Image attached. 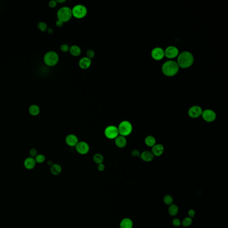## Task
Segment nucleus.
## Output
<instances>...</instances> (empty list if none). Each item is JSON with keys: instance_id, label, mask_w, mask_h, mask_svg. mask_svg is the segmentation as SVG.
Segmentation results:
<instances>
[{"instance_id": "1", "label": "nucleus", "mask_w": 228, "mask_h": 228, "mask_svg": "<svg viewBox=\"0 0 228 228\" xmlns=\"http://www.w3.org/2000/svg\"><path fill=\"white\" fill-rule=\"evenodd\" d=\"M193 62V56L189 51L182 52L177 58V64L181 68H188L192 65Z\"/></svg>"}, {"instance_id": "2", "label": "nucleus", "mask_w": 228, "mask_h": 228, "mask_svg": "<svg viewBox=\"0 0 228 228\" xmlns=\"http://www.w3.org/2000/svg\"><path fill=\"white\" fill-rule=\"evenodd\" d=\"M179 66L175 61L168 60L163 64L162 71L165 75L168 77L174 76L179 71Z\"/></svg>"}, {"instance_id": "3", "label": "nucleus", "mask_w": 228, "mask_h": 228, "mask_svg": "<svg viewBox=\"0 0 228 228\" xmlns=\"http://www.w3.org/2000/svg\"><path fill=\"white\" fill-rule=\"evenodd\" d=\"M59 57L56 52L53 50L48 51L44 55L43 61L44 63L48 66L52 67L58 63Z\"/></svg>"}, {"instance_id": "4", "label": "nucleus", "mask_w": 228, "mask_h": 228, "mask_svg": "<svg viewBox=\"0 0 228 228\" xmlns=\"http://www.w3.org/2000/svg\"><path fill=\"white\" fill-rule=\"evenodd\" d=\"M57 16L58 20L61 21L63 23L68 22L73 16L72 9L67 6L61 7L58 11Z\"/></svg>"}, {"instance_id": "5", "label": "nucleus", "mask_w": 228, "mask_h": 228, "mask_svg": "<svg viewBox=\"0 0 228 228\" xmlns=\"http://www.w3.org/2000/svg\"><path fill=\"white\" fill-rule=\"evenodd\" d=\"M72 16L77 19L83 18L87 14V8L83 4H78L74 6L72 9Z\"/></svg>"}, {"instance_id": "6", "label": "nucleus", "mask_w": 228, "mask_h": 228, "mask_svg": "<svg viewBox=\"0 0 228 228\" xmlns=\"http://www.w3.org/2000/svg\"><path fill=\"white\" fill-rule=\"evenodd\" d=\"M118 129L119 135L124 137H127L130 135L132 132V124L128 121H122L119 124Z\"/></svg>"}, {"instance_id": "7", "label": "nucleus", "mask_w": 228, "mask_h": 228, "mask_svg": "<svg viewBox=\"0 0 228 228\" xmlns=\"http://www.w3.org/2000/svg\"><path fill=\"white\" fill-rule=\"evenodd\" d=\"M104 134L109 139H115L119 135L118 128L114 125H110L105 128Z\"/></svg>"}, {"instance_id": "8", "label": "nucleus", "mask_w": 228, "mask_h": 228, "mask_svg": "<svg viewBox=\"0 0 228 228\" xmlns=\"http://www.w3.org/2000/svg\"><path fill=\"white\" fill-rule=\"evenodd\" d=\"M203 119L207 122H212L216 119V114L213 111L207 109L203 111L201 114Z\"/></svg>"}, {"instance_id": "9", "label": "nucleus", "mask_w": 228, "mask_h": 228, "mask_svg": "<svg viewBox=\"0 0 228 228\" xmlns=\"http://www.w3.org/2000/svg\"><path fill=\"white\" fill-rule=\"evenodd\" d=\"M75 147L77 152L81 155H85L87 154L90 150L89 145L84 141H80L78 142Z\"/></svg>"}, {"instance_id": "10", "label": "nucleus", "mask_w": 228, "mask_h": 228, "mask_svg": "<svg viewBox=\"0 0 228 228\" xmlns=\"http://www.w3.org/2000/svg\"><path fill=\"white\" fill-rule=\"evenodd\" d=\"M179 55V50L176 47L169 46L165 51V56L168 58H173Z\"/></svg>"}, {"instance_id": "11", "label": "nucleus", "mask_w": 228, "mask_h": 228, "mask_svg": "<svg viewBox=\"0 0 228 228\" xmlns=\"http://www.w3.org/2000/svg\"><path fill=\"white\" fill-rule=\"evenodd\" d=\"M203 110L201 107L198 106H194L189 109L188 114L192 118H197L201 116Z\"/></svg>"}, {"instance_id": "12", "label": "nucleus", "mask_w": 228, "mask_h": 228, "mask_svg": "<svg viewBox=\"0 0 228 228\" xmlns=\"http://www.w3.org/2000/svg\"><path fill=\"white\" fill-rule=\"evenodd\" d=\"M151 55L152 58L155 60H161L165 56V51L161 48H155L152 49Z\"/></svg>"}, {"instance_id": "13", "label": "nucleus", "mask_w": 228, "mask_h": 228, "mask_svg": "<svg viewBox=\"0 0 228 228\" xmlns=\"http://www.w3.org/2000/svg\"><path fill=\"white\" fill-rule=\"evenodd\" d=\"M36 164L35 158L30 156L26 158L23 163L24 167L29 170L34 169L35 167Z\"/></svg>"}, {"instance_id": "14", "label": "nucleus", "mask_w": 228, "mask_h": 228, "mask_svg": "<svg viewBox=\"0 0 228 228\" xmlns=\"http://www.w3.org/2000/svg\"><path fill=\"white\" fill-rule=\"evenodd\" d=\"M66 143L70 147H75L78 141V138L74 134H69L66 138Z\"/></svg>"}, {"instance_id": "15", "label": "nucleus", "mask_w": 228, "mask_h": 228, "mask_svg": "<svg viewBox=\"0 0 228 228\" xmlns=\"http://www.w3.org/2000/svg\"><path fill=\"white\" fill-rule=\"evenodd\" d=\"M91 65V60L86 57L82 58L79 60L78 65L83 70L88 69Z\"/></svg>"}, {"instance_id": "16", "label": "nucleus", "mask_w": 228, "mask_h": 228, "mask_svg": "<svg viewBox=\"0 0 228 228\" xmlns=\"http://www.w3.org/2000/svg\"><path fill=\"white\" fill-rule=\"evenodd\" d=\"M114 142H115V145L117 146V147L122 148L125 147L127 145V140L125 137L119 135L115 139Z\"/></svg>"}, {"instance_id": "17", "label": "nucleus", "mask_w": 228, "mask_h": 228, "mask_svg": "<svg viewBox=\"0 0 228 228\" xmlns=\"http://www.w3.org/2000/svg\"><path fill=\"white\" fill-rule=\"evenodd\" d=\"M152 152L154 156H159L164 152V147L161 144H158L152 147Z\"/></svg>"}, {"instance_id": "18", "label": "nucleus", "mask_w": 228, "mask_h": 228, "mask_svg": "<svg viewBox=\"0 0 228 228\" xmlns=\"http://www.w3.org/2000/svg\"><path fill=\"white\" fill-rule=\"evenodd\" d=\"M154 155L150 151H145L140 154V158L145 162H151L154 159Z\"/></svg>"}, {"instance_id": "19", "label": "nucleus", "mask_w": 228, "mask_h": 228, "mask_svg": "<svg viewBox=\"0 0 228 228\" xmlns=\"http://www.w3.org/2000/svg\"><path fill=\"white\" fill-rule=\"evenodd\" d=\"M69 52L73 56L77 57L81 55L82 50L79 46L77 45H72L70 47Z\"/></svg>"}, {"instance_id": "20", "label": "nucleus", "mask_w": 228, "mask_h": 228, "mask_svg": "<svg viewBox=\"0 0 228 228\" xmlns=\"http://www.w3.org/2000/svg\"><path fill=\"white\" fill-rule=\"evenodd\" d=\"M50 170L52 174L55 176H58L61 173L62 168L59 164H53V165L50 166Z\"/></svg>"}, {"instance_id": "21", "label": "nucleus", "mask_w": 228, "mask_h": 228, "mask_svg": "<svg viewBox=\"0 0 228 228\" xmlns=\"http://www.w3.org/2000/svg\"><path fill=\"white\" fill-rule=\"evenodd\" d=\"M28 111L30 114L32 116H37L40 113V108L38 105L36 104L30 105Z\"/></svg>"}, {"instance_id": "22", "label": "nucleus", "mask_w": 228, "mask_h": 228, "mask_svg": "<svg viewBox=\"0 0 228 228\" xmlns=\"http://www.w3.org/2000/svg\"><path fill=\"white\" fill-rule=\"evenodd\" d=\"M120 228H132L133 223L132 221L129 218H124L120 223Z\"/></svg>"}, {"instance_id": "23", "label": "nucleus", "mask_w": 228, "mask_h": 228, "mask_svg": "<svg viewBox=\"0 0 228 228\" xmlns=\"http://www.w3.org/2000/svg\"><path fill=\"white\" fill-rule=\"evenodd\" d=\"M145 143L148 146L152 147L156 145V139L152 136H148L145 139Z\"/></svg>"}, {"instance_id": "24", "label": "nucleus", "mask_w": 228, "mask_h": 228, "mask_svg": "<svg viewBox=\"0 0 228 228\" xmlns=\"http://www.w3.org/2000/svg\"><path fill=\"white\" fill-rule=\"evenodd\" d=\"M93 159L94 163L99 165V164L103 163V160H104V158L101 154L97 153V154H95V155H94Z\"/></svg>"}, {"instance_id": "25", "label": "nucleus", "mask_w": 228, "mask_h": 228, "mask_svg": "<svg viewBox=\"0 0 228 228\" xmlns=\"http://www.w3.org/2000/svg\"><path fill=\"white\" fill-rule=\"evenodd\" d=\"M168 212L171 216H175L178 212V207L175 204H172L169 207Z\"/></svg>"}, {"instance_id": "26", "label": "nucleus", "mask_w": 228, "mask_h": 228, "mask_svg": "<svg viewBox=\"0 0 228 228\" xmlns=\"http://www.w3.org/2000/svg\"><path fill=\"white\" fill-rule=\"evenodd\" d=\"M36 162L38 164H42L45 162L46 157L43 154H38L37 156L35 158Z\"/></svg>"}, {"instance_id": "27", "label": "nucleus", "mask_w": 228, "mask_h": 228, "mask_svg": "<svg viewBox=\"0 0 228 228\" xmlns=\"http://www.w3.org/2000/svg\"><path fill=\"white\" fill-rule=\"evenodd\" d=\"M38 28L41 32H45L47 30L48 27L45 22L40 21L38 24Z\"/></svg>"}, {"instance_id": "28", "label": "nucleus", "mask_w": 228, "mask_h": 228, "mask_svg": "<svg viewBox=\"0 0 228 228\" xmlns=\"http://www.w3.org/2000/svg\"><path fill=\"white\" fill-rule=\"evenodd\" d=\"M164 202L167 205L171 204L173 203V199L172 196L169 195H167L164 197Z\"/></svg>"}, {"instance_id": "29", "label": "nucleus", "mask_w": 228, "mask_h": 228, "mask_svg": "<svg viewBox=\"0 0 228 228\" xmlns=\"http://www.w3.org/2000/svg\"><path fill=\"white\" fill-rule=\"evenodd\" d=\"M192 223V219L190 218H186L183 221L182 225L184 227H189Z\"/></svg>"}, {"instance_id": "30", "label": "nucleus", "mask_w": 228, "mask_h": 228, "mask_svg": "<svg viewBox=\"0 0 228 228\" xmlns=\"http://www.w3.org/2000/svg\"><path fill=\"white\" fill-rule=\"evenodd\" d=\"M86 57L91 59L93 58L95 56V52L93 49H89L87 50L86 53Z\"/></svg>"}, {"instance_id": "31", "label": "nucleus", "mask_w": 228, "mask_h": 228, "mask_svg": "<svg viewBox=\"0 0 228 228\" xmlns=\"http://www.w3.org/2000/svg\"><path fill=\"white\" fill-rule=\"evenodd\" d=\"M69 49H70V46L67 44H63L60 46V50L64 53L69 51Z\"/></svg>"}, {"instance_id": "32", "label": "nucleus", "mask_w": 228, "mask_h": 228, "mask_svg": "<svg viewBox=\"0 0 228 228\" xmlns=\"http://www.w3.org/2000/svg\"><path fill=\"white\" fill-rule=\"evenodd\" d=\"M29 153L30 157L35 158L37 156V149H36L35 148H31V149H30V151Z\"/></svg>"}, {"instance_id": "33", "label": "nucleus", "mask_w": 228, "mask_h": 228, "mask_svg": "<svg viewBox=\"0 0 228 228\" xmlns=\"http://www.w3.org/2000/svg\"><path fill=\"white\" fill-rule=\"evenodd\" d=\"M57 4L56 1L51 0V1H49V6L50 8H54L56 7Z\"/></svg>"}, {"instance_id": "34", "label": "nucleus", "mask_w": 228, "mask_h": 228, "mask_svg": "<svg viewBox=\"0 0 228 228\" xmlns=\"http://www.w3.org/2000/svg\"><path fill=\"white\" fill-rule=\"evenodd\" d=\"M105 169V166L103 163H101V164H99L98 166V169L99 171L100 172H103L104 171Z\"/></svg>"}, {"instance_id": "35", "label": "nucleus", "mask_w": 228, "mask_h": 228, "mask_svg": "<svg viewBox=\"0 0 228 228\" xmlns=\"http://www.w3.org/2000/svg\"><path fill=\"white\" fill-rule=\"evenodd\" d=\"M173 223L174 226H176V227H179L181 225V222L180 220L178 219H175L173 220Z\"/></svg>"}, {"instance_id": "36", "label": "nucleus", "mask_w": 228, "mask_h": 228, "mask_svg": "<svg viewBox=\"0 0 228 228\" xmlns=\"http://www.w3.org/2000/svg\"><path fill=\"white\" fill-rule=\"evenodd\" d=\"M131 155L134 157H138L140 156V154L138 150H134L132 151Z\"/></svg>"}, {"instance_id": "37", "label": "nucleus", "mask_w": 228, "mask_h": 228, "mask_svg": "<svg viewBox=\"0 0 228 228\" xmlns=\"http://www.w3.org/2000/svg\"><path fill=\"white\" fill-rule=\"evenodd\" d=\"M63 22H62V21L59 20H58L56 22V25L57 27H63Z\"/></svg>"}, {"instance_id": "38", "label": "nucleus", "mask_w": 228, "mask_h": 228, "mask_svg": "<svg viewBox=\"0 0 228 228\" xmlns=\"http://www.w3.org/2000/svg\"><path fill=\"white\" fill-rule=\"evenodd\" d=\"M189 215L190 217L193 218L195 216V212L193 210H190L189 211Z\"/></svg>"}, {"instance_id": "39", "label": "nucleus", "mask_w": 228, "mask_h": 228, "mask_svg": "<svg viewBox=\"0 0 228 228\" xmlns=\"http://www.w3.org/2000/svg\"><path fill=\"white\" fill-rule=\"evenodd\" d=\"M47 31L48 33L49 34H52V33H53V32H54V30H53L52 28H48Z\"/></svg>"}, {"instance_id": "40", "label": "nucleus", "mask_w": 228, "mask_h": 228, "mask_svg": "<svg viewBox=\"0 0 228 228\" xmlns=\"http://www.w3.org/2000/svg\"><path fill=\"white\" fill-rule=\"evenodd\" d=\"M56 1L57 3L63 4L66 1H65V0H57V1Z\"/></svg>"}, {"instance_id": "41", "label": "nucleus", "mask_w": 228, "mask_h": 228, "mask_svg": "<svg viewBox=\"0 0 228 228\" xmlns=\"http://www.w3.org/2000/svg\"><path fill=\"white\" fill-rule=\"evenodd\" d=\"M47 164L48 165L51 166H52V165H53V162H52V161H51V160H49V161H48Z\"/></svg>"}]
</instances>
